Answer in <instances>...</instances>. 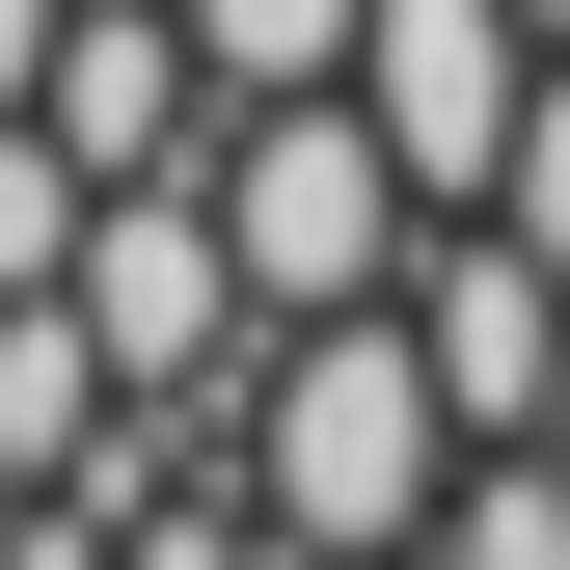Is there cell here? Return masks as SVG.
I'll return each instance as SVG.
<instances>
[{"instance_id": "11", "label": "cell", "mask_w": 570, "mask_h": 570, "mask_svg": "<svg viewBox=\"0 0 570 570\" xmlns=\"http://www.w3.org/2000/svg\"><path fill=\"white\" fill-rule=\"evenodd\" d=\"M517 28H570V0H517Z\"/></svg>"}, {"instance_id": "7", "label": "cell", "mask_w": 570, "mask_h": 570, "mask_svg": "<svg viewBox=\"0 0 570 570\" xmlns=\"http://www.w3.org/2000/svg\"><path fill=\"white\" fill-rule=\"evenodd\" d=\"M190 55H218V109H272V82H353V0H190Z\"/></svg>"}, {"instance_id": "12", "label": "cell", "mask_w": 570, "mask_h": 570, "mask_svg": "<svg viewBox=\"0 0 570 570\" xmlns=\"http://www.w3.org/2000/svg\"><path fill=\"white\" fill-rule=\"evenodd\" d=\"M381 570H407V543H381Z\"/></svg>"}, {"instance_id": "1", "label": "cell", "mask_w": 570, "mask_h": 570, "mask_svg": "<svg viewBox=\"0 0 570 570\" xmlns=\"http://www.w3.org/2000/svg\"><path fill=\"white\" fill-rule=\"evenodd\" d=\"M435 489H462V407H435V353H407V299H326V326L245 353V517L299 570L435 543Z\"/></svg>"}, {"instance_id": "6", "label": "cell", "mask_w": 570, "mask_h": 570, "mask_svg": "<svg viewBox=\"0 0 570 570\" xmlns=\"http://www.w3.org/2000/svg\"><path fill=\"white\" fill-rule=\"evenodd\" d=\"M407 570H570V462H543V435H462V489H435Z\"/></svg>"}, {"instance_id": "3", "label": "cell", "mask_w": 570, "mask_h": 570, "mask_svg": "<svg viewBox=\"0 0 570 570\" xmlns=\"http://www.w3.org/2000/svg\"><path fill=\"white\" fill-rule=\"evenodd\" d=\"M353 109H381V164L435 218H489L517 190V109H543V28L517 0H353Z\"/></svg>"}, {"instance_id": "10", "label": "cell", "mask_w": 570, "mask_h": 570, "mask_svg": "<svg viewBox=\"0 0 570 570\" xmlns=\"http://www.w3.org/2000/svg\"><path fill=\"white\" fill-rule=\"evenodd\" d=\"M543 462H570V381H543Z\"/></svg>"}, {"instance_id": "5", "label": "cell", "mask_w": 570, "mask_h": 570, "mask_svg": "<svg viewBox=\"0 0 570 570\" xmlns=\"http://www.w3.org/2000/svg\"><path fill=\"white\" fill-rule=\"evenodd\" d=\"M109 462V353H82V272L0 299V489H82Z\"/></svg>"}, {"instance_id": "9", "label": "cell", "mask_w": 570, "mask_h": 570, "mask_svg": "<svg viewBox=\"0 0 570 570\" xmlns=\"http://www.w3.org/2000/svg\"><path fill=\"white\" fill-rule=\"evenodd\" d=\"M0 570H109V489H0Z\"/></svg>"}, {"instance_id": "8", "label": "cell", "mask_w": 570, "mask_h": 570, "mask_svg": "<svg viewBox=\"0 0 570 570\" xmlns=\"http://www.w3.org/2000/svg\"><path fill=\"white\" fill-rule=\"evenodd\" d=\"M489 218H543V245H570V28H543V109H517V190H489Z\"/></svg>"}, {"instance_id": "2", "label": "cell", "mask_w": 570, "mask_h": 570, "mask_svg": "<svg viewBox=\"0 0 570 570\" xmlns=\"http://www.w3.org/2000/svg\"><path fill=\"white\" fill-rule=\"evenodd\" d=\"M218 245H245L272 326H326V299H407L435 190L381 164V109H353V82H272V109H218Z\"/></svg>"}, {"instance_id": "4", "label": "cell", "mask_w": 570, "mask_h": 570, "mask_svg": "<svg viewBox=\"0 0 570 570\" xmlns=\"http://www.w3.org/2000/svg\"><path fill=\"white\" fill-rule=\"evenodd\" d=\"M407 353H435L462 435H543V381H570V245H543V218H435V245H407Z\"/></svg>"}]
</instances>
